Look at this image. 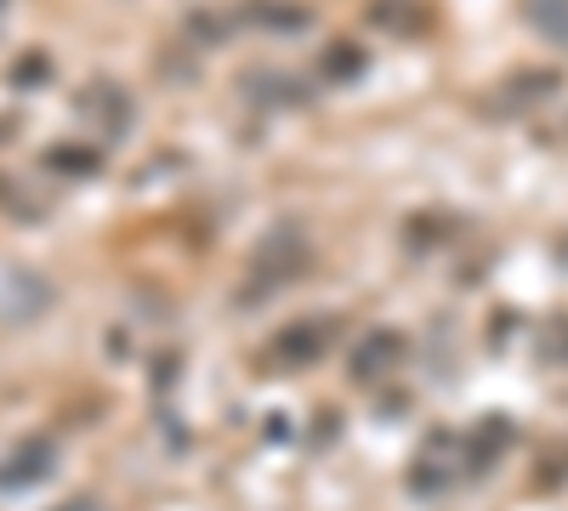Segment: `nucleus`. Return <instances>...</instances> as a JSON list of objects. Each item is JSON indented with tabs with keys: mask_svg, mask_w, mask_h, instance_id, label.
<instances>
[{
	"mask_svg": "<svg viewBox=\"0 0 568 511\" xmlns=\"http://www.w3.org/2000/svg\"><path fill=\"white\" fill-rule=\"evenodd\" d=\"M529 18H535L546 34H557V40L568 45V0H535V7H529Z\"/></svg>",
	"mask_w": 568,
	"mask_h": 511,
	"instance_id": "nucleus-2",
	"label": "nucleus"
},
{
	"mask_svg": "<svg viewBox=\"0 0 568 511\" xmlns=\"http://www.w3.org/2000/svg\"><path fill=\"white\" fill-rule=\"evenodd\" d=\"M45 472H52V443H23L7 467H0V489H29V483H40Z\"/></svg>",
	"mask_w": 568,
	"mask_h": 511,
	"instance_id": "nucleus-1",
	"label": "nucleus"
}]
</instances>
